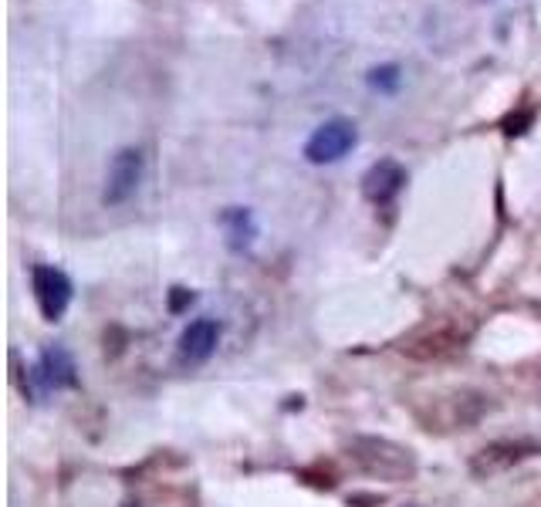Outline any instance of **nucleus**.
<instances>
[{"label": "nucleus", "mask_w": 541, "mask_h": 507, "mask_svg": "<svg viewBox=\"0 0 541 507\" xmlns=\"http://www.w3.org/2000/svg\"><path fill=\"white\" fill-rule=\"evenodd\" d=\"M193 291H186V288H173L170 291V311H183V308H190L193 305Z\"/></svg>", "instance_id": "12"}, {"label": "nucleus", "mask_w": 541, "mask_h": 507, "mask_svg": "<svg viewBox=\"0 0 541 507\" xmlns=\"http://www.w3.org/2000/svg\"><path fill=\"white\" fill-rule=\"evenodd\" d=\"M531 122H535V112H511L508 115V119H504L501 122V129H504V136H525V132H528V126H531Z\"/></svg>", "instance_id": "11"}, {"label": "nucleus", "mask_w": 541, "mask_h": 507, "mask_svg": "<svg viewBox=\"0 0 541 507\" xmlns=\"http://www.w3.org/2000/svg\"><path fill=\"white\" fill-rule=\"evenodd\" d=\"M31 288H34V301H38L44 322H58L68 311V301H72V281H68L65 271L51 268V264H38L31 271Z\"/></svg>", "instance_id": "5"}, {"label": "nucleus", "mask_w": 541, "mask_h": 507, "mask_svg": "<svg viewBox=\"0 0 541 507\" xmlns=\"http://www.w3.org/2000/svg\"><path fill=\"white\" fill-rule=\"evenodd\" d=\"M78 382V369H75V359L68 355L61 345H48V349L41 352L38 366L28 372V382H24V393L31 399H41L48 393H55V389H68Z\"/></svg>", "instance_id": "2"}, {"label": "nucleus", "mask_w": 541, "mask_h": 507, "mask_svg": "<svg viewBox=\"0 0 541 507\" xmlns=\"http://www.w3.org/2000/svg\"><path fill=\"white\" fill-rule=\"evenodd\" d=\"M399 82H403V68L399 65H379V68L369 71V88L379 95H393L399 88Z\"/></svg>", "instance_id": "10"}, {"label": "nucleus", "mask_w": 541, "mask_h": 507, "mask_svg": "<svg viewBox=\"0 0 541 507\" xmlns=\"http://www.w3.org/2000/svg\"><path fill=\"white\" fill-rule=\"evenodd\" d=\"M143 173H146V156L143 149L129 146V149H119V153L112 156L109 163V176H105V207H122L132 193L139 190V183H143Z\"/></svg>", "instance_id": "4"}, {"label": "nucleus", "mask_w": 541, "mask_h": 507, "mask_svg": "<svg viewBox=\"0 0 541 507\" xmlns=\"http://www.w3.org/2000/svg\"><path fill=\"white\" fill-rule=\"evenodd\" d=\"M220 224L227 230L230 251H244V247H251V240L257 237V224H254L251 210H244V207H230L224 217H220Z\"/></svg>", "instance_id": "9"}, {"label": "nucleus", "mask_w": 541, "mask_h": 507, "mask_svg": "<svg viewBox=\"0 0 541 507\" xmlns=\"http://www.w3.org/2000/svg\"><path fill=\"white\" fill-rule=\"evenodd\" d=\"M129 507H136V504H129Z\"/></svg>", "instance_id": "13"}, {"label": "nucleus", "mask_w": 541, "mask_h": 507, "mask_svg": "<svg viewBox=\"0 0 541 507\" xmlns=\"http://www.w3.org/2000/svg\"><path fill=\"white\" fill-rule=\"evenodd\" d=\"M349 457L356 460V467L362 474L376 477V480H403L416 477V457L410 447H399V443L386 437H356L349 443Z\"/></svg>", "instance_id": "1"}, {"label": "nucleus", "mask_w": 541, "mask_h": 507, "mask_svg": "<svg viewBox=\"0 0 541 507\" xmlns=\"http://www.w3.org/2000/svg\"><path fill=\"white\" fill-rule=\"evenodd\" d=\"M220 342V325L214 318H197L186 332L180 335V362L183 366H200L214 355Z\"/></svg>", "instance_id": "7"}, {"label": "nucleus", "mask_w": 541, "mask_h": 507, "mask_svg": "<svg viewBox=\"0 0 541 507\" xmlns=\"http://www.w3.org/2000/svg\"><path fill=\"white\" fill-rule=\"evenodd\" d=\"M535 447H528V443H491V447H484L481 453L474 457V474H498V470L518 464L521 457H528V453Z\"/></svg>", "instance_id": "8"}, {"label": "nucleus", "mask_w": 541, "mask_h": 507, "mask_svg": "<svg viewBox=\"0 0 541 507\" xmlns=\"http://www.w3.org/2000/svg\"><path fill=\"white\" fill-rule=\"evenodd\" d=\"M403 186H406V169L396 159H379L362 176V197L376 203V207H386V203H393L399 197Z\"/></svg>", "instance_id": "6"}, {"label": "nucleus", "mask_w": 541, "mask_h": 507, "mask_svg": "<svg viewBox=\"0 0 541 507\" xmlns=\"http://www.w3.org/2000/svg\"><path fill=\"white\" fill-rule=\"evenodd\" d=\"M356 146H359L356 122L352 119H328L312 132V139L305 142V159L315 166H328V163H339L342 156H349Z\"/></svg>", "instance_id": "3"}]
</instances>
